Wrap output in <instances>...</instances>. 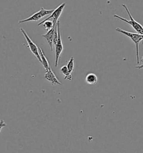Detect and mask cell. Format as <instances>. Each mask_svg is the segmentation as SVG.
I'll return each instance as SVG.
<instances>
[{
	"instance_id": "9",
	"label": "cell",
	"mask_w": 143,
	"mask_h": 153,
	"mask_svg": "<svg viewBox=\"0 0 143 153\" xmlns=\"http://www.w3.org/2000/svg\"><path fill=\"white\" fill-rule=\"evenodd\" d=\"M86 81L88 84L94 85L97 84L98 81V77L94 73H89L86 77Z\"/></svg>"
},
{
	"instance_id": "5",
	"label": "cell",
	"mask_w": 143,
	"mask_h": 153,
	"mask_svg": "<svg viewBox=\"0 0 143 153\" xmlns=\"http://www.w3.org/2000/svg\"><path fill=\"white\" fill-rule=\"evenodd\" d=\"M20 30L27 40L28 48H29L31 52L35 56L36 59H38V60L40 62V63H41V59L40 58L39 48H38L37 45H36L34 43V42H32V41L30 39V38L27 35L26 31L23 28H20Z\"/></svg>"
},
{
	"instance_id": "12",
	"label": "cell",
	"mask_w": 143,
	"mask_h": 153,
	"mask_svg": "<svg viewBox=\"0 0 143 153\" xmlns=\"http://www.w3.org/2000/svg\"><path fill=\"white\" fill-rule=\"evenodd\" d=\"M43 27H44V28L45 30H46L48 32L49 31L50 29H52L53 27L54 26H55V25H54L53 22L50 21V20H48V21L45 22L44 23H43Z\"/></svg>"
},
{
	"instance_id": "15",
	"label": "cell",
	"mask_w": 143,
	"mask_h": 153,
	"mask_svg": "<svg viewBox=\"0 0 143 153\" xmlns=\"http://www.w3.org/2000/svg\"><path fill=\"white\" fill-rule=\"evenodd\" d=\"M135 68H137L138 69H142V68H143V65H139V66H136Z\"/></svg>"
},
{
	"instance_id": "11",
	"label": "cell",
	"mask_w": 143,
	"mask_h": 153,
	"mask_svg": "<svg viewBox=\"0 0 143 153\" xmlns=\"http://www.w3.org/2000/svg\"><path fill=\"white\" fill-rule=\"evenodd\" d=\"M60 72L62 73L63 75L64 76V80H68L71 81L72 79V76L71 74H70L67 66H63L60 69Z\"/></svg>"
},
{
	"instance_id": "4",
	"label": "cell",
	"mask_w": 143,
	"mask_h": 153,
	"mask_svg": "<svg viewBox=\"0 0 143 153\" xmlns=\"http://www.w3.org/2000/svg\"><path fill=\"white\" fill-rule=\"evenodd\" d=\"M57 29H58V39L56 45H55V67L57 68L59 64V61L60 58V55L63 51V45L62 41L61 38L60 34V22L58 21L57 23Z\"/></svg>"
},
{
	"instance_id": "10",
	"label": "cell",
	"mask_w": 143,
	"mask_h": 153,
	"mask_svg": "<svg viewBox=\"0 0 143 153\" xmlns=\"http://www.w3.org/2000/svg\"><path fill=\"white\" fill-rule=\"evenodd\" d=\"M39 51L40 58H41V63L44 66L45 70L46 71H48L49 70V68H50V66H49V62H48L47 59L46 58V57L45 56L43 50H41L40 47H39Z\"/></svg>"
},
{
	"instance_id": "16",
	"label": "cell",
	"mask_w": 143,
	"mask_h": 153,
	"mask_svg": "<svg viewBox=\"0 0 143 153\" xmlns=\"http://www.w3.org/2000/svg\"><path fill=\"white\" fill-rule=\"evenodd\" d=\"M140 62H141V63H142V64H141L140 65H143V57L142 58V59H140Z\"/></svg>"
},
{
	"instance_id": "1",
	"label": "cell",
	"mask_w": 143,
	"mask_h": 153,
	"mask_svg": "<svg viewBox=\"0 0 143 153\" xmlns=\"http://www.w3.org/2000/svg\"><path fill=\"white\" fill-rule=\"evenodd\" d=\"M116 31L128 36L135 44L136 61H137V64L139 65L140 63V59L139 58V44L142 41H143V35L139 34L138 33H134L131 32H128L123 29H121L119 27L116 28Z\"/></svg>"
},
{
	"instance_id": "8",
	"label": "cell",
	"mask_w": 143,
	"mask_h": 153,
	"mask_svg": "<svg viewBox=\"0 0 143 153\" xmlns=\"http://www.w3.org/2000/svg\"><path fill=\"white\" fill-rule=\"evenodd\" d=\"M55 25L53 27L47 32L45 34L42 35V36L45 38L47 42L48 43L52 51H53V41L54 33H55Z\"/></svg>"
},
{
	"instance_id": "6",
	"label": "cell",
	"mask_w": 143,
	"mask_h": 153,
	"mask_svg": "<svg viewBox=\"0 0 143 153\" xmlns=\"http://www.w3.org/2000/svg\"><path fill=\"white\" fill-rule=\"evenodd\" d=\"M66 5V3L64 2V3L62 4L61 5H59L56 9H54L53 13L51 14L49 17H48L47 18L45 19L43 21H42L40 23H39L38 24V26L41 25L43 23H44L45 22L49 20V19L52 18L53 19V23L54 25H55L58 22V19L59 18L60 16L61 15V14L62 13L63 11L64 8L65 7Z\"/></svg>"
},
{
	"instance_id": "3",
	"label": "cell",
	"mask_w": 143,
	"mask_h": 153,
	"mask_svg": "<svg viewBox=\"0 0 143 153\" xmlns=\"http://www.w3.org/2000/svg\"><path fill=\"white\" fill-rule=\"evenodd\" d=\"M54 9L46 10L44 8L42 7L39 11L36 12L35 14H33L32 16L29 18L20 20L18 22V24H22V23H27L29 22H36L38 21L41 18H44L45 16H48L51 15L53 13Z\"/></svg>"
},
{
	"instance_id": "17",
	"label": "cell",
	"mask_w": 143,
	"mask_h": 153,
	"mask_svg": "<svg viewBox=\"0 0 143 153\" xmlns=\"http://www.w3.org/2000/svg\"><path fill=\"white\" fill-rule=\"evenodd\" d=\"M0 123H1V121H0Z\"/></svg>"
},
{
	"instance_id": "7",
	"label": "cell",
	"mask_w": 143,
	"mask_h": 153,
	"mask_svg": "<svg viewBox=\"0 0 143 153\" xmlns=\"http://www.w3.org/2000/svg\"><path fill=\"white\" fill-rule=\"evenodd\" d=\"M44 77L45 79L46 80L51 82L52 85H61L62 84L60 81H59L57 77L55 75L51 68H50L49 70L45 74Z\"/></svg>"
},
{
	"instance_id": "14",
	"label": "cell",
	"mask_w": 143,
	"mask_h": 153,
	"mask_svg": "<svg viewBox=\"0 0 143 153\" xmlns=\"http://www.w3.org/2000/svg\"><path fill=\"white\" fill-rule=\"evenodd\" d=\"M7 126L6 123L4 122V120H1V123H0V132H1L2 129L5 127V126Z\"/></svg>"
},
{
	"instance_id": "2",
	"label": "cell",
	"mask_w": 143,
	"mask_h": 153,
	"mask_svg": "<svg viewBox=\"0 0 143 153\" xmlns=\"http://www.w3.org/2000/svg\"><path fill=\"white\" fill-rule=\"evenodd\" d=\"M122 6L125 9V10L127 12V13L129 15L130 20H128L124 18L121 17V16L118 15H116V14L114 15V16L115 18L118 19L122 21V22H124L125 23L129 24V25H130L133 27L134 30L137 32L138 34L143 35V26L140 23H139L136 20H135V19L133 18V16H132V15L131 14V13H130L129 10L128 9V7L126 6V5H125V4H122Z\"/></svg>"
},
{
	"instance_id": "13",
	"label": "cell",
	"mask_w": 143,
	"mask_h": 153,
	"mask_svg": "<svg viewBox=\"0 0 143 153\" xmlns=\"http://www.w3.org/2000/svg\"><path fill=\"white\" fill-rule=\"evenodd\" d=\"M74 59L72 57L69 59L68 63L67 64V68L70 74H71L74 70Z\"/></svg>"
}]
</instances>
